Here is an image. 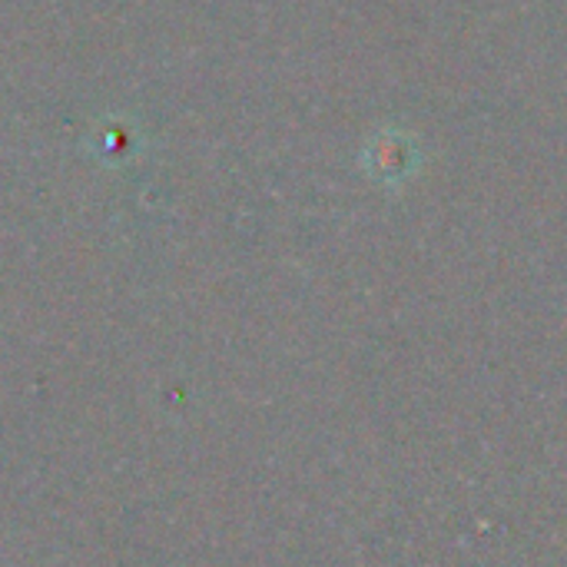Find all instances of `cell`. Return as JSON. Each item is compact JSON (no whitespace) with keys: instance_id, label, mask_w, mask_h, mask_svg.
Instances as JSON below:
<instances>
[{"instance_id":"obj_1","label":"cell","mask_w":567,"mask_h":567,"mask_svg":"<svg viewBox=\"0 0 567 567\" xmlns=\"http://www.w3.org/2000/svg\"><path fill=\"white\" fill-rule=\"evenodd\" d=\"M369 169L375 179L382 183H402L412 169H415V150L405 136L385 133L372 143L369 156H365Z\"/></svg>"}]
</instances>
